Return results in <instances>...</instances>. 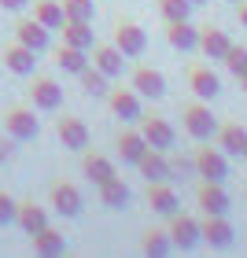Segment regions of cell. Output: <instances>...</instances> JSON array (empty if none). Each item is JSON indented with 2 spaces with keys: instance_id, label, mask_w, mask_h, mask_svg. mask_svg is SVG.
Listing matches in <instances>:
<instances>
[{
  "instance_id": "8fae6325",
  "label": "cell",
  "mask_w": 247,
  "mask_h": 258,
  "mask_svg": "<svg viewBox=\"0 0 247 258\" xmlns=\"http://www.w3.org/2000/svg\"><path fill=\"white\" fill-rule=\"evenodd\" d=\"M55 133H59L67 151H85V144H89V125L81 118H74V114H63V118L55 122Z\"/></svg>"
},
{
  "instance_id": "f35d334b",
  "label": "cell",
  "mask_w": 247,
  "mask_h": 258,
  "mask_svg": "<svg viewBox=\"0 0 247 258\" xmlns=\"http://www.w3.org/2000/svg\"><path fill=\"white\" fill-rule=\"evenodd\" d=\"M22 4H26V0H0V8H4V11H19Z\"/></svg>"
},
{
  "instance_id": "ffe728a7",
  "label": "cell",
  "mask_w": 247,
  "mask_h": 258,
  "mask_svg": "<svg viewBox=\"0 0 247 258\" xmlns=\"http://www.w3.org/2000/svg\"><path fill=\"white\" fill-rule=\"evenodd\" d=\"M166 41H170V48H177V52H192V48H199V30L188 19L166 22Z\"/></svg>"
},
{
  "instance_id": "f1b7e54d",
  "label": "cell",
  "mask_w": 247,
  "mask_h": 258,
  "mask_svg": "<svg viewBox=\"0 0 247 258\" xmlns=\"http://www.w3.org/2000/svg\"><path fill=\"white\" fill-rule=\"evenodd\" d=\"M63 44H74V48H92V30L89 22H78V19H63Z\"/></svg>"
},
{
  "instance_id": "30bf717a",
  "label": "cell",
  "mask_w": 247,
  "mask_h": 258,
  "mask_svg": "<svg viewBox=\"0 0 247 258\" xmlns=\"http://www.w3.org/2000/svg\"><path fill=\"white\" fill-rule=\"evenodd\" d=\"M137 170H140V177H144L148 184H151V181H170V177H173L170 155H166V151H159V148H148L144 155H140Z\"/></svg>"
},
{
  "instance_id": "74e56055",
  "label": "cell",
  "mask_w": 247,
  "mask_h": 258,
  "mask_svg": "<svg viewBox=\"0 0 247 258\" xmlns=\"http://www.w3.org/2000/svg\"><path fill=\"white\" fill-rule=\"evenodd\" d=\"M15 144H19L15 137H0V162H8L11 155H15Z\"/></svg>"
},
{
  "instance_id": "2e32d148",
  "label": "cell",
  "mask_w": 247,
  "mask_h": 258,
  "mask_svg": "<svg viewBox=\"0 0 247 258\" xmlns=\"http://www.w3.org/2000/svg\"><path fill=\"white\" fill-rule=\"evenodd\" d=\"M114 151H118V159L126 162V166H137L140 155L148 151V140H144L140 129H122L118 140H114Z\"/></svg>"
},
{
  "instance_id": "9a60e30c",
  "label": "cell",
  "mask_w": 247,
  "mask_h": 258,
  "mask_svg": "<svg viewBox=\"0 0 247 258\" xmlns=\"http://www.w3.org/2000/svg\"><path fill=\"white\" fill-rule=\"evenodd\" d=\"M148 203L162 218H170V214H177V210H181V199H177V192L170 188V181H151L148 184Z\"/></svg>"
},
{
  "instance_id": "277c9868",
  "label": "cell",
  "mask_w": 247,
  "mask_h": 258,
  "mask_svg": "<svg viewBox=\"0 0 247 258\" xmlns=\"http://www.w3.org/2000/svg\"><path fill=\"white\" fill-rule=\"evenodd\" d=\"M137 129L144 133L148 148H159V151H170V148H173V140H177V129H173L166 118H159V114H151V118H144V114H140Z\"/></svg>"
},
{
  "instance_id": "7a4b0ae2",
  "label": "cell",
  "mask_w": 247,
  "mask_h": 258,
  "mask_svg": "<svg viewBox=\"0 0 247 258\" xmlns=\"http://www.w3.org/2000/svg\"><path fill=\"white\" fill-rule=\"evenodd\" d=\"M114 48H118L126 59H137V55H144V48H148V33L137 26V22H114Z\"/></svg>"
},
{
  "instance_id": "ab89813d",
  "label": "cell",
  "mask_w": 247,
  "mask_h": 258,
  "mask_svg": "<svg viewBox=\"0 0 247 258\" xmlns=\"http://www.w3.org/2000/svg\"><path fill=\"white\" fill-rule=\"evenodd\" d=\"M236 15H240V26H247V0H240V4H236Z\"/></svg>"
},
{
  "instance_id": "1f68e13d",
  "label": "cell",
  "mask_w": 247,
  "mask_h": 258,
  "mask_svg": "<svg viewBox=\"0 0 247 258\" xmlns=\"http://www.w3.org/2000/svg\"><path fill=\"white\" fill-rule=\"evenodd\" d=\"M140 247H144V254H170V247H173V240H170V232L166 229H148L144 232V240H140Z\"/></svg>"
},
{
  "instance_id": "f546056e",
  "label": "cell",
  "mask_w": 247,
  "mask_h": 258,
  "mask_svg": "<svg viewBox=\"0 0 247 258\" xmlns=\"http://www.w3.org/2000/svg\"><path fill=\"white\" fill-rule=\"evenodd\" d=\"M55 63H59L67 74H81V70L89 67V59H85V48H74V44H59V48H55Z\"/></svg>"
},
{
  "instance_id": "ee69618b",
  "label": "cell",
  "mask_w": 247,
  "mask_h": 258,
  "mask_svg": "<svg viewBox=\"0 0 247 258\" xmlns=\"http://www.w3.org/2000/svg\"><path fill=\"white\" fill-rule=\"evenodd\" d=\"M243 162H247V151H243Z\"/></svg>"
},
{
  "instance_id": "7c38bea8",
  "label": "cell",
  "mask_w": 247,
  "mask_h": 258,
  "mask_svg": "<svg viewBox=\"0 0 247 258\" xmlns=\"http://www.w3.org/2000/svg\"><path fill=\"white\" fill-rule=\"evenodd\" d=\"M133 89L140 92V100H162L166 96V78L155 67H137L133 70Z\"/></svg>"
},
{
  "instance_id": "d590c367",
  "label": "cell",
  "mask_w": 247,
  "mask_h": 258,
  "mask_svg": "<svg viewBox=\"0 0 247 258\" xmlns=\"http://www.w3.org/2000/svg\"><path fill=\"white\" fill-rule=\"evenodd\" d=\"M170 170H173V177H196V159H188V155H170Z\"/></svg>"
},
{
  "instance_id": "4fadbf2b",
  "label": "cell",
  "mask_w": 247,
  "mask_h": 258,
  "mask_svg": "<svg viewBox=\"0 0 247 258\" xmlns=\"http://www.w3.org/2000/svg\"><path fill=\"white\" fill-rule=\"evenodd\" d=\"M30 103H33L37 111H59L63 89L55 85L52 78H33V85H30Z\"/></svg>"
},
{
  "instance_id": "d6a6232c",
  "label": "cell",
  "mask_w": 247,
  "mask_h": 258,
  "mask_svg": "<svg viewBox=\"0 0 247 258\" xmlns=\"http://www.w3.org/2000/svg\"><path fill=\"white\" fill-rule=\"evenodd\" d=\"M159 15L166 22H177L192 15V0H159Z\"/></svg>"
},
{
  "instance_id": "d6986e66",
  "label": "cell",
  "mask_w": 247,
  "mask_h": 258,
  "mask_svg": "<svg viewBox=\"0 0 247 258\" xmlns=\"http://www.w3.org/2000/svg\"><path fill=\"white\" fill-rule=\"evenodd\" d=\"M4 67L11 70V74H33V67H37V52L26 48L22 41L4 44Z\"/></svg>"
},
{
  "instance_id": "83f0119b",
  "label": "cell",
  "mask_w": 247,
  "mask_h": 258,
  "mask_svg": "<svg viewBox=\"0 0 247 258\" xmlns=\"http://www.w3.org/2000/svg\"><path fill=\"white\" fill-rule=\"evenodd\" d=\"M78 81H81V92H85V96H96V100H107V92H111V85H107V74H103V70H96V67H85L78 74Z\"/></svg>"
},
{
  "instance_id": "9c48e42d",
  "label": "cell",
  "mask_w": 247,
  "mask_h": 258,
  "mask_svg": "<svg viewBox=\"0 0 247 258\" xmlns=\"http://www.w3.org/2000/svg\"><path fill=\"white\" fill-rule=\"evenodd\" d=\"M196 203L203 214H229V192L221 181H203L196 188Z\"/></svg>"
},
{
  "instance_id": "e0dca14e",
  "label": "cell",
  "mask_w": 247,
  "mask_h": 258,
  "mask_svg": "<svg viewBox=\"0 0 247 258\" xmlns=\"http://www.w3.org/2000/svg\"><path fill=\"white\" fill-rule=\"evenodd\" d=\"M188 89L196 92V100H214L221 92V78L210 67H192L188 70Z\"/></svg>"
},
{
  "instance_id": "44dd1931",
  "label": "cell",
  "mask_w": 247,
  "mask_h": 258,
  "mask_svg": "<svg viewBox=\"0 0 247 258\" xmlns=\"http://www.w3.org/2000/svg\"><path fill=\"white\" fill-rule=\"evenodd\" d=\"M218 148L225 151V155H240V159H243V151H247V129H243L240 122L218 125Z\"/></svg>"
},
{
  "instance_id": "7402d4cb",
  "label": "cell",
  "mask_w": 247,
  "mask_h": 258,
  "mask_svg": "<svg viewBox=\"0 0 247 258\" xmlns=\"http://www.w3.org/2000/svg\"><path fill=\"white\" fill-rule=\"evenodd\" d=\"M92 67L103 70L107 78H118L126 70V55L114 48V44H96V48H92Z\"/></svg>"
},
{
  "instance_id": "3957f363",
  "label": "cell",
  "mask_w": 247,
  "mask_h": 258,
  "mask_svg": "<svg viewBox=\"0 0 247 258\" xmlns=\"http://www.w3.org/2000/svg\"><path fill=\"white\" fill-rule=\"evenodd\" d=\"M166 232H170V240H173V247H181V251H192V247H199V240H203V232H199V221L192 218V214H170V225H166Z\"/></svg>"
},
{
  "instance_id": "5bb4252c",
  "label": "cell",
  "mask_w": 247,
  "mask_h": 258,
  "mask_svg": "<svg viewBox=\"0 0 247 258\" xmlns=\"http://www.w3.org/2000/svg\"><path fill=\"white\" fill-rule=\"evenodd\" d=\"M52 210H55V214H63V218H78L81 214V192H78V184H70V181L52 184Z\"/></svg>"
},
{
  "instance_id": "603a6c76",
  "label": "cell",
  "mask_w": 247,
  "mask_h": 258,
  "mask_svg": "<svg viewBox=\"0 0 247 258\" xmlns=\"http://www.w3.org/2000/svg\"><path fill=\"white\" fill-rule=\"evenodd\" d=\"M229 33L225 30H218V26H207V30H199V52L207 55V59H225V52H229Z\"/></svg>"
},
{
  "instance_id": "6da1fadb",
  "label": "cell",
  "mask_w": 247,
  "mask_h": 258,
  "mask_svg": "<svg viewBox=\"0 0 247 258\" xmlns=\"http://www.w3.org/2000/svg\"><path fill=\"white\" fill-rule=\"evenodd\" d=\"M181 125H184V133L192 140H210V137H218V125L221 122L214 118V111L199 100V103H188V107L181 111Z\"/></svg>"
},
{
  "instance_id": "ac0fdd59",
  "label": "cell",
  "mask_w": 247,
  "mask_h": 258,
  "mask_svg": "<svg viewBox=\"0 0 247 258\" xmlns=\"http://www.w3.org/2000/svg\"><path fill=\"white\" fill-rule=\"evenodd\" d=\"M48 26H41L37 19H22V22H15V41H22L26 48H33V52H44L52 44V37H48Z\"/></svg>"
},
{
  "instance_id": "d4e9b609",
  "label": "cell",
  "mask_w": 247,
  "mask_h": 258,
  "mask_svg": "<svg viewBox=\"0 0 247 258\" xmlns=\"http://www.w3.org/2000/svg\"><path fill=\"white\" fill-rule=\"evenodd\" d=\"M30 243H33V251H37L41 258H52V254H63V251H67L63 232H59V229H52V225H44L41 232H33Z\"/></svg>"
},
{
  "instance_id": "4316f807",
  "label": "cell",
  "mask_w": 247,
  "mask_h": 258,
  "mask_svg": "<svg viewBox=\"0 0 247 258\" xmlns=\"http://www.w3.org/2000/svg\"><path fill=\"white\" fill-rule=\"evenodd\" d=\"M81 170H85V177L96 184V188H100L103 181H111V177H114V162H111L107 155H96V151H89V155L81 159Z\"/></svg>"
},
{
  "instance_id": "52a82bcc",
  "label": "cell",
  "mask_w": 247,
  "mask_h": 258,
  "mask_svg": "<svg viewBox=\"0 0 247 258\" xmlns=\"http://www.w3.org/2000/svg\"><path fill=\"white\" fill-rule=\"evenodd\" d=\"M107 107L114 118H122V122H140V92L129 85V89H111L107 92Z\"/></svg>"
},
{
  "instance_id": "ba28073f",
  "label": "cell",
  "mask_w": 247,
  "mask_h": 258,
  "mask_svg": "<svg viewBox=\"0 0 247 258\" xmlns=\"http://www.w3.org/2000/svg\"><path fill=\"white\" fill-rule=\"evenodd\" d=\"M4 129H8V137H15V140H37L41 118H33L30 107H11L4 114Z\"/></svg>"
},
{
  "instance_id": "7bdbcfd3",
  "label": "cell",
  "mask_w": 247,
  "mask_h": 258,
  "mask_svg": "<svg viewBox=\"0 0 247 258\" xmlns=\"http://www.w3.org/2000/svg\"><path fill=\"white\" fill-rule=\"evenodd\" d=\"M229 4H240V0H229Z\"/></svg>"
},
{
  "instance_id": "5b68a950",
  "label": "cell",
  "mask_w": 247,
  "mask_h": 258,
  "mask_svg": "<svg viewBox=\"0 0 247 258\" xmlns=\"http://www.w3.org/2000/svg\"><path fill=\"white\" fill-rule=\"evenodd\" d=\"M192 159H196V177H203V181H221V184H225V177H229L225 151H218V148H199Z\"/></svg>"
},
{
  "instance_id": "8992f818",
  "label": "cell",
  "mask_w": 247,
  "mask_h": 258,
  "mask_svg": "<svg viewBox=\"0 0 247 258\" xmlns=\"http://www.w3.org/2000/svg\"><path fill=\"white\" fill-rule=\"evenodd\" d=\"M199 232H203V243H210L214 251H229L232 236H236L225 214H207L203 221H199Z\"/></svg>"
},
{
  "instance_id": "cb8c5ba5",
  "label": "cell",
  "mask_w": 247,
  "mask_h": 258,
  "mask_svg": "<svg viewBox=\"0 0 247 258\" xmlns=\"http://www.w3.org/2000/svg\"><path fill=\"white\" fill-rule=\"evenodd\" d=\"M15 225H19L22 232H26V236H33V232H41L44 225H48V214H44V207H37L33 199H26V203H19Z\"/></svg>"
},
{
  "instance_id": "8d00e7d4",
  "label": "cell",
  "mask_w": 247,
  "mask_h": 258,
  "mask_svg": "<svg viewBox=\"0 0 247 258\" xmlns=\"http://www.w3.org/2000/svg\"><path fill=\"white\" fill-rule=\"evenodd\" d=\"M15 214H19V203L8 192H0V225H15Z\"/></svg>"
},
{
  "instance_id": "b9f144b4",
  "label": "cell",
  "mask_w": 247,
  "mask_h": 258,
  "mask_svg": "<svg viewBox=\"0 0 247 258\" xmlns=\"http://www.w3.org/2000/svg\"><path fill=\"white\" fill-rule=\"evenodd\" d=\"M196 4H207V0H192V8H196Z\"/></svg>"
},
{
  "instance_id": "4dcf8cb0",
  "label": "cell",
  "mask_w": 247,
  "mask_h": 258,
  "mask_svg": "<svg viewBox=\"0 0 247 258\" xmlns=\"http://www.w3.org/2000/svg\"><path fill=\"white\" fill-rule=\"evenodd\" d=\"M33 19H37L41 26H48V30H59L67 15H63L59 0H37V4H33Z\"/></svg>"
},
{
  "instance_id": "484cf974",
  "label": "cell",
  "mask_w": 247,
  "mask_h": 258,
  "mask_svg": "<svg viewBox=\"0 0 247 258\" xmlns=\"http://www.w3.org/2000/svg\"><path fill=\"white\" fill-rule=\"evenodd\" d=\"M129 199H133V196H129V184L118 177V173H114L111 181H103V184H100V203H103V207H111V210H126V207H129Z\"/></svg>"
},
{
  "instance_id": "e575fe53",
  "label": "cell",
  "mask_w": 247,
  "mask_h": 258,
  "mask_svg": "<svg viewBox=\"0 0 247 258\" xmlns=\"http://www.w3.org/2000/svg\"><path fill=\"white\" fill-rule=\"evenodd\" d=\"M92 0H63V15L67 19H78V22H92Z\"/></svg>"
},
{
  "instance_id": "836d02e7",
  "label": "cell",
  "mask_w": 247,
  "mask_h": 258,
  "mask_svg": "<svg viewBox=\"0 0 247 258\" xmlns=\"http://www.w3.org/2000/svg\"><path fill=\"white\" fill-rule=\"evenodd\" d=\"M221 63H225L229 74L243 78L247 74V48H243V44H229V52H225V59H221Z\"/></svg>"
},
{
  "instance_id": "60d3db41",
  "label": "cell",
  "mask_w": 247,
  "mask_h": 258,
  "mask_svg": "<svg viewBox=\"0 0 247 258\" xmlns=\"http://www.w3.org/2000/svg\"><path fill=\"white\" fill-rule=\"evenodd\" d=\"M240 85H243V92H247V74H243V78H240Z\"/></svg>"
}]
</instances>
